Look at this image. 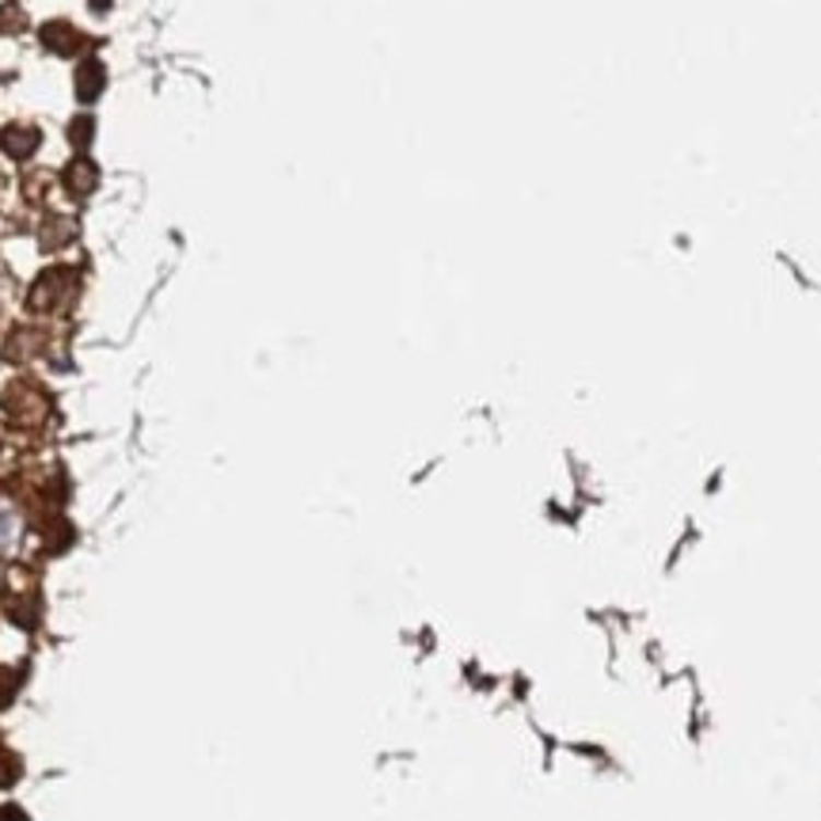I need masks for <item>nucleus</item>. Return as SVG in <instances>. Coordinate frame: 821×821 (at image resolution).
Here are the masks:
<instances>
[{"mask_svg":"<svg viewBox=\"0 0 821 821\" xmlns=\"http://www.w3.org/2000/svg\"><path fill=\"white\" fill-rule=\"evenodd\" d=\"M15 537H20V517H15L12 506H4V502H0V555L12 552Z\"/></svg>","mask_w":821,"mask_h":821,"instance_id":"9","label":"nucleus"},{"mask_svg":"<svg viewBox=\"0 0 821 821\" xmlns=\"http://www.w3.org/2000/svg\"><path fill=\"white\" fill-rule=\"evenodd\" d=\"M38 145H43V133H38L35 126L12 122L0 130V149H4V156H12V161H31V156L38 153Z\"/></svg>","mask_w":821,"mask_h":821,"instance_id":"4","label":"nucleus"},{"mask_svg":"<svg viewBox=\"0 0 821 821\" xmlns=\"http://www.w3.org/2000/svg\"><path fill=\"white\" fill-rule=\"evenodd\" d=\"M110 4V0H92V8H95V12H103V8H107Z\"/></svg>","mask_w":821,"mask_h":821,"instance_id":"15","label":"nucleus"},{"mask_svg":"<svg viewBox=\"0 0 821 821\" xmlns=\"http://www.w3.org/2000/svg\"><path fill=\"white\" fill-rule=\"evenodd\" d=\"M23 27H27V12H23L15 0L0 4V35H20Z\"/></svg>","mask_w":821,"mask_h":821,"instance_id":"10","label":"nucleus"},{"mask_svg":"<svg viewBox=\"0 0 821 821\" xmlns=\"http://www.w3.org/2000/svg\"><path fill=\"white\" fill-rule=\"evenodd\" d=\"M0 821H27L20 807H0Z\"/></svg>","mask_w":821,"mask_h":821,"instance_id":"14","label":"nucleus"},{"mask_svg":"<svg viewBox=\"0 0 821 821\" xmlns=\"http://www.w3.org/2000/svg\"><path fill=\"white\" fill-rule=\"evenodd\" d=\"M61 183H66V190H69L73 198H87L95 187H99V167H95V164L81 153L73 164L66 167V172H61Z\"/></svg>","mask_w":821,"mask_h":821,"instance_id":"5","label":"nucleus"},{"mask_svg":"<svg viewBox=\"0 0 821 821\" xmlns=\"http://www.w3.org/2000/svg\"><path fill=\"white\" fill-rule=\"evenodd\" d=\"M77 293H81V274L73 267H46L31 285L27 308L38 316L69 313L77 305Z\"/></svg>","mask_w":821,"mask_h":821,"instance_id":"1","label":"nucleus"},{"mask_svg":"<svg viewBox=\"0 0 821 821\" xmlns=\"http://www.w3.org/2000/svg\"><path fill=\"white\" fill-rule=\"evenodd\" d=\"M77 236V221L73 218H50L43 225V247L46 251H58V247L73 244Z\"/></svg>","mask_w":821,"mask_h":821,"instance_id":"8","label":"nucleus"},{"mask_svg":"<svg viewBox=\"0 0 821 821\" xmlns=\"http://www.w3.org/2000/svg\"><path fill=\"white\" fill-rule=\"evenodd\" d=\"M0 408L15 426H43L46 414H50V396L31 380H12L0 396Z\"/></svg>","mask_w":821,"mask_h":821,"instance_id":"2","label":"nucleus"},{"mask_svg":"<svg viewBox=\"0 0 821 821\" xmlns=\"http://www.w3.org/2000/svg\"><path fill=\"white\" fill-rule=\"evenodd\" d=\"M92 138H95V118L92 115H77L73 118V126H69V141H73V149H84L92 145Z\"/></svg>","mask_w":821,"mask_h":821,"instance_id":"11","label":"nucleus"},{"mask_svg":"<svg viewBox=\"0 0 821 821\" xmlns=\"http://www.w3.org/2000/svg\"><path fill=\"white\" fill-rule=\"evenodd\" d=\"M38 38H43V46L50 54H58V58H73V54H81L84 46V35L73 27V23L66 20H50L43 23V31H38Z\"/></svg>","mask_w":821,"mask_h":821,"instance_id":"3","label":"nucleus"},{"mask_svg":"<svg viewBox=\"0 0 821 821\" xmlns=\"http://www.w3.org/2000/svg\"><path fill=\"white\" fill-rule=\"evenodd\" d=\"M23 776V761L12 749H0V787H12Z\"/></svg>","mask_w":821,"mask_h":821,"instance_id":"12","label":"nucleus"},{"mask_svg":"<svg viewBox=\"0 0 821 821\" xmlns=\"http://www.w3.org/2000/svg\"><path fill=\"white\" fill-rule=\"evenodd\" d=\"M15 689H20V673L15 669H0V707L12 704Z\"/></svg>","mask_w":821,"mask_h":821,"instance_id":"13","label":"nucleus"},{"mask_svg":"<svg viewBox=\"0 0 821 821\" xmlns=\"http://www.w3.org/2000/svg\"><path fill=\"white\" fill-rule=\"evenodd\" d=\"M46 347V335L35 328H15L4 342V357L8 362H31L38 357V350Z\"/></svg>","mask_w":821,"mask_h":821,"instance_id":"7","label":"nucleus"},{"mask_svg":"<svg viewBox=\"0 0 821 821\" xmlns=\"http://www.w3.org/2000/svg\"><path fill=\"white\" fill-rule=\"evenodd\" d=\"M107 87V69H103L99 58H84L81 69H77V99L81 103H95Z\"/></svg>","mask_w":821,"mask_h":821,"instance_id":"6","label":"nucleus"}]
</instances>
